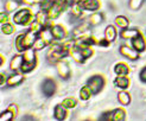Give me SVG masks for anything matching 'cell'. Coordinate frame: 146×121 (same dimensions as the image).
<instances>
[{
	"label": "cell",
	"mask_w": 146,
	"mask_h": 121,
	"mask_svg": "<svg viewBox=\"0 0 146 121\" xmlns=\"http://www.w3.org/2000/svg\"><path fill=\"white\" fill-rule=\"evenodd\" d=\"M37 38H38V34L33 33L30 30H29L26 33H20L16 38V49L19 52H24L26 49L33 48Z\"/></svg>",
	"instance_id": "cell-1"
},
{
	"label": "cell",
	"mask_w": 146,
	"mask_h": 121,
	"mask_svg": "<svg viewBox=\"0 0 146 121\" xmlns=\"http://www.w3.org/2000/svg\"><path fill=\"white\" fill-rule=\"evenodd\" d=\"M37 65V56H36V50L30 48L26 49L23 54V65H21V73L27 74L32 71Z\"/></svg>",
	"instance_id": "cell-2"
},
{
	"label": "cell",
	"mask_w": 146,
	"mask_h": 121,
	"mask_svg": "<svg viewBox=\"0 0 146 121\" xmlns=\"http://www.w3.org/2000/svg\"><path fill=\"white\" fill-rule=\"evenodd\" d=\"M33 19H36V17H33L30 9H21L19 11H17L13 16V21L21 26L30 25L33 21Z\"/></svg>",
	"instance_id": "cell-3"
},
{
	"label": "cell",
	"mask_w": 146,
	"mask_h": 121,
	"mask_svg": "<svg viewBox=\"0 0 146 121\" xmlns=\"http://www.w3.org/2000/svg\"><path fill=\"white\" fill-rule=\"evenodd\" d=\"M90 87L92 91H93V94L94 95H96L99 94V93L104 89L105 87V78L102 77L101 75H95V76H93L90 77L89 80H88V83H87Z\"/></svg>",
	"instance_id": "cell-4"
},
{
	"label": "cell",
	"mask_w": 146,
	"mask_h": 121,
	"mask_svg": "<svg viewBox=\"0 0 146 121\" xmlns=\"http://www.w3.org/2000/svg\"><path fill=\"white\" fill-rule=\"evenodd\" d=\"M64 10V5L61 3V1H57V3H54L52 5L50 6V9L46 11L48 13V17L50 20H55L60 17V14L63 12Z\"/></svg>",
	"instance_id": "cell-5"
},
{
	"label": "cell",
	"mask_w": 146,
	"mask_h": 121,
	"mask_svg": "<svg viewBox=\"0 0 146 121\" xmlns=\"http://www.w3.org/2000/svg\"><path fill=\"white\" fill-rule=\"evenodd\" d=\"M120 54L125 57V58L129 60V61H137L138 58H139V52L137 51V50L133 48H129L127 45H122L120 46Z\"/></svg>",
	"instance_id": "cell-6"
},
{
	"label": "cell",
	"mask_w": 146,
	"mask_h": 121,
	"mask_svg": "<svg viewBox=\"0 0 146 121\" xmlns=\"http://www.w3.org/2000/svg\"><path fill=\"white\" fill-rule=\"evenodd\" d=\"M42 90H43V94H44L46 97L52 96L55 94V91H56V83H55V81L51 80V78L45 80L44 83H43Z\"/></svg>",
	"instance_id": "cell-7"
},
{
	"label": "cell",
	"mask_w": 146,
	"mask_h": 121,
	"mask_svg": "<svg viewBox=\"0 0 146 121\" xmlns=\"http://www.w3.org/2000/svg\"><path fill=\"white\" fill-rule=\"evenodd\" d=\"M57 73L60 75V77H62L63 80H68L70 77V68L69 64L65 61H60L57 63Z\"/></svg>",
	"instance_id": "cell-8"
},
{
	"label": "cell",
	"mask_w": 146,
	"mask_h": 121,
	"mask_svg": "<svg viewBox=\"0 0 146 121\" xmlns=\"http://www.w3.org/2000/svg\"><path fill=\"white\" fill-rule=\"evenodd\" d=\"M132 46L137 50L138 52H144L146 50V40L144 39V37L141 36V33H139L137 36V37H134L132 39Z\"/></svg>",
	"instance_id": "cell-9"
},
{
	"label": "cell",
	"mask_w": 146,
	"mask_h": 121,
	"mask_svg": "<svg viewBox=\"0 0 146 121\" xmlns=\"http://www.w3.org/2000/svg\"><path fill=\"white\" fill-rule=\"evenodd\" d=\"M23 74L14 71V74H12V75H10L9 77H7V85H9V87H17V85H19L21 82L24 81V75Z\"/></svg>",
	"instance_id": "cell-10"
},
{
	"label": "cell",
	"mask_w": 146,
	"mask_h": 121,
	"mask_svg": "<svg viewBox=\"0 0 146 121\" xmlns=\"http://www.w3.org/2000/svg\"><path fill=\"white\" fill-rule=\"evenodd\" d=\"M90 26H92V25L88 23V21H83L82 24H80L78 26H76V27L74 28V31H72L74 39L81 37V36H83V34H86V33H88V30H89Z\"/></svg>",
	"instance_id": "cell-11"
},
{
	"label": "cell",
	"mask_w": 146,
	"mask_h": 121,
	"mask_svg": "<svg viewBox=\"0 0 146 121\" xmlns=\"http://www.w3.org/2000/svg\"><path fill=\"white\" fill-rule=\"evenodd\" d=\"M114 84L121 90H126L129 87V78L127 75H118V77H115Z\"/></svg>",
	"instance_id": "cell-12"
},
{
	"label": "cell",
	"mask_w": 146,
	"mask_h": 121,
	"mask_svg": "<svg viewBox=\"0 0 146 121\" xmlns=\"http://www.w3.org/2000/svg\"><path fill=\"white\" fill-rule=\"evenodd\" d=\"M51 32H52V36H54V38L56 40L64 39L65 34H67V32H65V30H64V27L61 26V25H51Z\"/></svg>",
	"instance_id": "cell-13"
},
{
	"label": "cell",
	"mask_w": 146,
	"mask_h": 121,
	"mask_svg": "<svg viewBox=\"0 0 146 121\" xmlns=\"http://www.w3.org/2000/svg\"><path fill=\"white\" fill-rule=\"evenodd\" d=\"M67 109L68 108H65L63 104H57L55 107V109H54V116H55V119L58 120V121L64 120L65 118H67V115H68Z\"/></svg>",
	"instance_id": "cell-14"
},
{
	"label": "cell",
	"mask_w": 146,
	"mask_h": 121,
	"mask_svg": "<svg viewBox=\"0 0 146 121\" xmlns=\"http://www.w3.org/2000/svg\"><path fill=\"white\" fill-rule=\"evenodd\" d=\"M21 65H23V56L20 55L13 56L10 62V69L12 71H18V70H21Z\"/></svg>",
	"instance_id": "cell-15"
},
{
	"label": "cell",
	"mask_w": 146,
	"mask_h": 121,
	"mask_svg": "<svg viewBox=\"0 0 146 121\" xmlns=\"http://www.w3.org/2000/svg\"><path fill=\"white\" fill-rule=\"evenodd\" d=\"M69 55L71 56V58H74V61H75V62H77V63H83V62L86 61V58L83 57L82 52L80 51V49H78L76 45H74V46H72V48L70 49Z\"/></svg>",
	"instance_id": "cell-16"
},
{
	"label": "cell",
	"mask_w": 146,
	"mask_h": 121,
	"mask_svg": "<svg viewBox=\"0 0 146 121\" xmlns=\"http://www.w3.org/2000/svg\"><path fill=\"white\" fill-rule=\"evenodd\" d=\"M81 5L83 7V10L86 11H98L100 9L99 0H86Z\"/></svg>",
	"instance_id": "cell-17"
},
{
	"label": "cell",
	"mask_w": 146,
	"mask_h": 121,
	"mask_svg": "<svg viewBox=\"0 0 146 121\" xmlns=\"http://www.w3.org/2000/svg\"><path fill=\"white\" fill-rule=\"evenodd\" d=\"M116 36H118L116 28H115L113 25H108V26L106 27V30H105V38H106L109 43H112V42L115 40Z\"/></svg>",
	"instance_id": "cell-18"
},
{
	"label": "cell",
	"mask_w": 146,
	"mask_h": 121,
	"mask_svg": "<svg viewBox=\"0 0 146 121\" xmlns=\"http://www.w3.org/2000/svg\"><path fill=\"white\" fill-rule=\"evenodd\" d=\"M140 32L138 30H135V28H123V30L121 31V33H120V37L122 39H133Z\"/></svg>",
	"instance_id": "cell-19"
},
{
	"label": "cell",
	"mask_w": 146,
	"mask_h": 121,
	"mask_svg": "<svg viewBox=\"0 0 146 121\" xmlns=\"http://www.w3.org/2000/svg\"><path fill=\"white\" fill-rule=\"evenodd\" d=\"M87 21H88L92 26H96V25L101 24L102 21H104V14L99 13V12H95V13H93L92 16L88 17Z\"/></svg>",
	"instance_id": "cell-20"
},
{
	"label": "cell",
	"mask_w": 146,
	"mask_h": 121,
	"mask_svg": "<svg viewBox=\"0 0 146 121\" xmlns=\"http://www.w3.org/2000/svg\"><path fill=\"white\" fill-rule=\"evenodd\" d=\"M82 10H83L82 5L75 0V3L72 4L71 7H70V13H71V16L74 18H80L82 16Z\"/></svg>",
	"instance_id": "cell-21"
},
{
	"label": "cell",
	"mask_w": 146,
	"mask_h": 121,
	"mask_svg": "<svg viewBox=\"0 0 146 121\" xmlns=\"http://www.w3.org/2000/svg\"><path fill=\"white\" fill-rule=\"evenodd\" d=\"M114 71H115L116 75H128L129 74V67L127 65L126 63L120 62V63H118L115 65Z\"/></svg>",
	"instance_id": "cell-22"
},
{
	"label": "cell",
	"mask_w": 146,
	"mask_h": 121,
	"mask_svg": "<svg viewBox=\"0 0 146 121\" xmlns=\"http://www.w3.org/2000/svg\"><path fill=\"white\" fill-rule=\"evenodd\" d=\"M92 95H94V94H93V91H92V89H90V87L88 84L84 85V87H82L81 90H80V99L83 100V101L89 100Z\"/></svg>",
	"instance_id": "cell-23"
},
{
	"label": "cell",
	"mask_w": 146,
	"mask_h": 121,
	"mask_svg": "<svg viewBox=\"0 0 146 121\" xmlns=\"http://www.w3.org/2000/svg\"><path fill=\"white\" fill-rule=\"evenodd\" d=\"M118 100L122 106H127V104L131 103V95L126 90H121L118 94Z\"/></svg>",
	"instance_id": "cell-24"
},
{
	"label": "cell",
	"mask_w": 146,
	"mask_h": 121,
	"mask_svg": "<svg viewBox=\"0 0 146 121\" xmlns=\"http://www.w3.org/2000/svg\"><path fill=\"white\" fill-rule=\"evenodd\" d=\"M125 119H126V112L122 108H116L113 110L112 121H123Z\"/></svg>",
	"instance_id": "cell-25"
},
{
	"label": "cell",
	"mask_w": 146,
	"mask_h": 121,
	"mask_svg": "<svg viewBox=\"0 0 146 121\" xmlns=\"http://www.w3.org/2000/svg\"><path fill=\"white\" fill-rule=\"evenodd\" d=\"M36 20H37L38 23H40L43 26H45V25H46V23H48V20H50V19H49V17H48L46 11H44V10L39 11L37 14H36Z\"/></svg>",
	"instance_id": "cell-26"
},
{
	"label": "cell",
	"mask_w": 146,
	"mask_h": 121,
	"mask_svg": "<svg viewBox=\"0 0 146 121\" xmlns=\"http://www.w3.org/2000/svg\"><path fill=\"white\" fill-rule=\"evenodd\" d=\"M18 7H19V1H17V0H9V1L5 3V11L9 13L17 11Z\"/></svg>",
	"instance_id": "cell-27"
},
{
	"label": "cell",
	"mask_w": 146,
	"mask_h": 121,
	"mask_svg": "<svg viewBox=\"0 0 146 121\" xmlns=\"http://www.w3.org/2000/svg\"><path fill=\"white\" fill-rule=\"evenodd\" d=\"M115 24L120 28H127L129 25V20L125 16H118L115 18Z\"/></svg>",
	"instance_id": "cell-28"
},
{
	"label": "cell",
	"mask_w": 146,
	"mask_h": 121,
	"mask_svg": "<svg viewBox=\"0 0 146 121\" xmlns=\"http://www.w3.org/2000/svg\"><path fill=\"white\" fill-rule=\"evenodd\" d=\"M62 104L65 107V108L72 109V108H75V107L77 106V100L74 99V97H67V99H64V100H63Z\"/></svg>",
	"instance_id": "cell-29"
},
{
	"label": "cell",
	"mask_w": 146,
	"mask_h": 121,
	"mask_svg": "<svg viewBox=\"0 0 146 121\" xmlns=\"http://www.w3.org/2000/svg\"><path fill=\"white\" fill-rule=\"evenodd\" d=\"M14 118H16L14 113L7 108L5 112L1 113V115H0V121H12Z\"/></svg>",
	"instance_id": "cell-30"
},
{
	"label": "cell",
	"mask_w": 146,
	"mask_h": 121,
	"mask_svg": "<svg viewBox=\"0 0 146 121\" xmlns=\"http://www.w3.org/2000/svg\"><path fill=\"white\" fill-rule=\"evenodd\" d=\"M43 27H44V26H43L40 23H38V21L35 19L32 23L30 24V28H29V30L32 31V32L36 33V34H39V32L43 30Z\"/></svg>",
	"instance_id": "cell-31"
},
{
	"label": "cell",
	"mask_w": 146,
	"mask_h": 121,
	"mask_svg": "<svg viewBox=\"0 0 146 121\" xmlns=\"http://www.w3.org/2000/svg\"><path fill=\"white\" fill-rule=\"evenodd\" d=\"M1 31H3L4 34H12L14 31H16V27H14L12 24L6 23L1 26Z\"/></svg>",
	"instance_id": "cell-32"
},
{
	"label": "cell",
	"mask_w": 146,
	"mask_h": 121,
	"mask_svg": "<svg viewBox=\"0 0 146 121\" xmlns=\"http://www.w3.org/2000/svg\"><path fill=\"white\" fill-rule=\"evenodd\" d=\"M145 0H129V7L132 10H139Z\"/></svg>",
	"instance_id": "cell-33"
},
{
	"label": "cell",
	"mask_w": 146,
	"mask_h": 121,
	"mask_svg": "<svg viewBox=\"0 0 146 121\" xmlns=\"http://www.w3.org/2000/svg\"><path fill=\"white\" fill-rule=\"evenodd\" d=\"M9 12H1L0 13V23H1V25H4V24H6V23H9V14H7Z\"/></svg>",
	"instance_id": "cell-34"
},
{
	"label": "cell",
	"mask_w": 146,
	"mask_h": 121,
	"mask_svg": "<svg viewBox=\"0 0 146 121\" xmlns=\"http://www.w3.org/2000/svg\"><path fill=\"white\" fill-rule=\"evenodd\" d=\"M113 118V110L112 112H106L104 115L101 116V120H105V121H112Z\"/></svg>",
	"instance_id": "cell-35"
},
{
	"label": "cell",
	"mask_w": 146,
	"mask_h": 121,
	"mask_svg": "<svg viewBox=\"0 0 146 121\" xmlns=\"http://www.w3.org/2000/svg\"><path fill=\"white\" fill-rule=\"evenodd\" d=\"M139 78H140V81L146 83V67H144L141 69V71L139 73Z\"/></svg>",
	"instance_id": "cell-36"
},
{
	"label": "cell",
	"mask_w": 146,
	"mask_h": 121,
	"mask_svg": "<svg viewBox=\"0 0 146 121\" xmlns=\"http://www.w3.org/2000/svg\"><path fill=\"white\" fill-rule=\"evenodd\" d=\"M9 109L10 110H12L13 113H14V115H18V108H17V104H14V103H12V104H10L9 106Z\"/></svg>",
	"instance_id": "cell-37"
},
{
	"label": "cell",
	"mask_w": 146,
	"mask_h": 121,
	"mask_svg": "<svg viewBox=\"0 0 146 121\" xmlns=\"http://www.w3.org/2000/svg\"><path fill=\"white\" fill-rule=\"evenodd\" d=\"M0 77H1V82H0V85H1V87H4L5 84H7V78H6V75H5V74H1V75H0Z\"/></svg>",
	"instance_id": "cell-38"
},
{
	"label": "cell",
	"mask_w": 146,
	"mask_h": 121,
	"mask_svg": "<svg viewBox=\"0 0 146 121\" xmlns=\"http://www.w3.org/2000/svg\"><path fill=\"white\" fill-rule=\"evenodd\" d=\"M0 57H1V65H3V64H4V56L1 55V56H0Z\"/></svg>",
	"instance_id": "cell-39"
},
{
	"label": "cell",
	"mask_w": 146,
	"mask_h": 121,
	"mask_svg": "<svg viewBox=\"0 0 146 121\" xmlns=\"http://www.w3.org/2000/svg\"><path fill=\"white\" fill-rule=\"evenodd\" d=\"M76 1H78V3H80V4H82V3H83V1H86V0H76Z\"/></svg>",
	"instance_id": "cell-40"
},
{
	"label": "cell",
	"mask_w": 146,
	"mask_h": 121,
	"mask_svg": "<svg viewBox=\"0 0 146 121\" xmlns=\"http://www.w3.org/2000/svg\"><path fill=\"white\" fill-rule=\"evenodd\" d=\"M52 1L54 3H57V1H61V0H52Z\"/></svg>",
	"instance_id": "cell-41"
}]
</instances>
